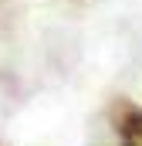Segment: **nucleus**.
Segmentation results:
<instances>
[{
  "label": "nucleus",
  "instance_id": "nucleus-1",
  "mask_svg": "<svg viewBox=\"0 0 142 146\" xmlns=\"http://www.w3.org/2000/svg\"><path fill=\"white\" fill-rule=\"evenodd\" d=\"M122 146H142V109H129L118 122Z\"/></svg>",
  "mask_w": 142,
  "mask_h": 146
}]
</instances>
